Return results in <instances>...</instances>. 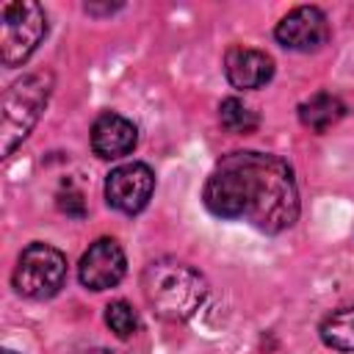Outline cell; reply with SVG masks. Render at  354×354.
<instances>
[{"label":"cell","mask_w":354,"mask_h":354,"mask_svg":"<svg viewBox=\"0 0 354 354\" xmlns=\"http://www.w3.org/2000/svg\"><path fill=\"white\" fill-rule=\"evenodd\" d=\"M205 207L230 221H246L260 232H282L299 218L293 169L268 152H230L205 180Z\"/></svg>","instance_id":"1"},{"label":"cell","mask_w":354,"mask_h":354,"mask_svg":"<svg viewBox=\"0 0 354 354\" xmlns=\"http://www.w3.org/2000/svg\"><path fill=\"white\" fill-rule=\"evenodd\" d=\"M205 279L185 263L155 260L144 271V296L149 307L166 321L191 318L205 301Z\"/></svg>","instance_id":"2"},{"label":"cell","mask_w":354,"mask_h":354,"mask_svg":"<svg viewBox=\"0 0 354 354\" xmlns=\"http://www.w3.org/2000/svg\"><path fill=\"white\" fill-rule=\"evenodd\" d=\"M50 94H53V72H47V69L30 72L22 80L11 83V88L3 94V108H0V149H3V155H11L14 147L28 138V133L36 127L41 111L47 108Z\"/></svg>","instance_id":"3"},{"label":"cell","mask_w":354,"mask_h":354,"mask_svg":"<svg viewBox=\"0 0 354 354\" xmlns=\"http://www.w3.org/2000/svg\"><path fill=\"white\" fill-rule=\"evenodd\" d=\"M47 36V14L33 0H11L0 8V61L25 64Z\"/></svg>","instance_id":"4"},{"label":"cell","mask_w":354,"mask_h":354,"mask_svg":"<svg viewBox=\"0 0 354 354\" xmlns=\"http://www.w3.org/2000/svg\"><path fill=\"white\" fill-rule=\"evenodd\" d=\"M14 288L25 299H50L64 288L66 257L50 243H30L14 268Z\"/></svg>","instance_id":"5"},{"label":"cell","mask_w":354,"mask_h":354,"mask_svg":"<svg viewBox=\"0 0 354 354\" xmlns=\"http://www.w3.org/2000/svg\"><path fill=\"white\" fill-rule=\"evenodd\" d=\"M155 191V174L147 163H122L116 166L105 180V199L113 210L136 216L149 205V196Z\"/></svg>","instance_id":"6"},{"label":"cell","mask_w":354,"mask_h":354,"mask_svg":"<svg viewBox=\"0 0 354 354\" xmlns=\"http://www.w3.org/2000/svg\"><path fill=\"white\" fill-rule=\"evenodd\" d=\"M274 36L285 50L315 53L329 41V19L315 6H299L277 22Z\"/></svg>","instance_id":"7"},{"label":"cell","mask_w":354,"mask_h":354,"mask_svg":"<svg viewBox=\"0 0 354 354\" xmlns=\"http://www.w3.org/2000/svg\"><path fill=\"white\" fill-rule=\"evenodd\" d=\"M124 271H127V257H124V249L113 238L94 241L83 252L80 266H77L80 285L88 290H108V288L119 285Z\"/></svg>","instance_id":"8"},{"label":"cell","mask_w":354,"mask_h":354,"mask_svg":"<svg viewBox=\"0 0 354 354\" xmlns=\"http://www.w3.org/2000/svg\"><path fill=\"white\" fill-rule=\"evenodd\" d=\"M136 144H138V130L122 113L108 111L91 124V149H94V155H100L105 160L130 155L136 149Z\"/></svg>","instance_id":"9"},{"label":"cell","mask_w":354,"mask_h":354,"mask_svg":"<svg viewBox=\"0 0 354 354\" xmlns=\"http://www.w3.org/2000/svg\"><path fill=\"white\" fill-rule=\"evenodd\" d=\"M224 75L235 88H260L274 77V61L254 47H230L224 55Z\"/></svg>","instance_id":"10"},{"label":"cell","mask_w":354,"mask_h":354,"mask_svg":"<svg viewBox=\"0 0 354 354\" xmlns=\"http://www.w3.org/2000/svg\"><path fill=\"white\" fill-rule=\"evenodd\" d=\"M343 113H346L343 100L329 91H318L299 105V122L304 127H310L313 133H326L332 124H337L343 119Z\"/></svg>","instance_id":"11"},{"label":"cell","mask_w":354,"mask_h":354,"mask_svg":"<svg viewBox=\"0 0 354 354\" xmlns=\"http://www.w3.org/2000/svg\"><path fill=\"white\" fill-rule=\"evenodd\" d=\"M321 340L335 351H354V304L340 307L321 321Z\"/></svg>","instance_id":"12"},{"label":"cell","mask_w":354,"mask_h":354,"mask_svg":"<svg viewBox=\"0 0 354 354\" xmlns=\"http://www.w3.org/2000/svg\"><path fill=\"white\" fill-rule=\"evenodd\" d=\"M218 122H221V127H224L227 133H232V136H249V133H254L257 124H260L257 113H254L249 105H243L238 97H227V100L218 105Z\"/></svg>","instance_id":"13"},{"label":"cell","mask_w":354,"mask_h":354,"mask_svg":"<svg viewBox=\"0 0 354 354\" xmlns=\"http://www.w3.org/2000/svg\"><path fill=\"white\" fill-rule=\"evenodd\" d=\"M105 324L111 326V332L116 335V337H122V340H127V337H133L136 332H138V313L133 310V304H127V301H111L108 307H105Z\"/></svg>","instance_id":"14"},{"label":"cell","mask_w":354,"mask_h":354,"mask_svg":"<svg viewBox=\"0 0 354 354\" xmlns=\"http://www.w3.org/2000/svg\"><path fill=\"white\" fill-rule=\"evenodd\" d=\"M58 207L61 213L72 216V218H83L86 216V202H83V194L75 191V188H66L58 194Z\"/></svg>","instance_id":"15"},{"label":"cell","mask_w":354,"mask_h":354,"mask_svg":"<svg viewBox=\"0 0 354 354\" xmlns=\"http://www.w3.org/2000/svg\"><path fill=\"white\" fill-rule=\"evenodd\" d=\"M122 6H94V3H86V14H111Z\"/></svg>","instance_id":"16"},{"label":"cell","mask_w":354,"mask_h":354,"mask_svg":"<svg viewBox=\"0 0 354 354\" xmlns=\"http://www.w3.org/2000/svg\"><path fill=\"white\" fill-rule=\"evenodd\" d=\"M88 354H119V351H108V348H94V351H88Z\"/></svg>","instance_id":"17"},{"label":"cell","mask_w":354,"mask_h":354,"mask_svg":"<svg viewBox=\"0 0 354 354\" xmlns=\"http://www.w3.org/2000/svg\"><path fill=\"white\" fill-rule=\"evenodd\" d=\"M0 354H17V351H11V348H3V351H0Z\"/></svg>","instance_id":"18"}]
</instances>
